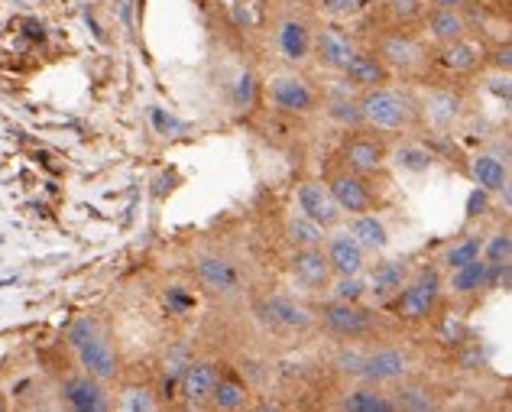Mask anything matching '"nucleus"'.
<instances>
[{
	"mask_svg": "<svg viewBox=\"0 0 512 412\" xmlns=\"http://www.w3.org/2000/svg\"><path fill=\"white\" fill-rule=\"evenodd\" d=\"M338 159L347 172H357V176L370 179V176H380L386 169V146L376 134L363 130V134H350L344 140Z\"/></svg>",
	"mask_w": 512,
	"mask_h": 412,
	"instance_id": "nucleus-10",
	"label": "nucleus"
},
{
	"mask_svg": "<svg viewBox=\"0 0 512 412\" xmlns=\"http://www.w3.org/2000/svg\"><path fill=\"white\" fill-rule=\"evenodd\" d=\"M487 88L493 91L496 98H500L503 104H509V72H496L490 82H487Z\"/></svg>",
	"mask_w": 512,
	"mask_h": 412,
	"instance_id": "nucleus-42",
	"label": "nucleus"
},
{
	"mask_svg": "<svg viewBox=\"0 0 512 412\" xmlns=\"http://www.w3.org/2000/svg\"><path fill=\"white\" fill-rule=\"evenodd\" d=\"M65 341H69V348L75 351L82 374L101 380V383H111L120 377V354L114 348V341L104 335L98 318L78 315L69 325V331H65Z\"/></svg>",
	"mask_w": 512,
	"mask_h": 412,
	"instance_id": "nucleus-2",
	"label": "nucleus"
},
{
	"mask_svg": "<svg viewBox=\"0 0 512 412\" xmlns=\"http://www.w3.org/2000/svg\"><path fill=\"white\" fill-rule=\"evenodd\" d=\"M62 400L69 409H91V406H107L104 383L88 374H72L62 380Z\"/></svg>",
	"mask_w": 512,
	"mask_h": 412,
	"instance_id": "nucleus-26",
	"label": "nucleus"
},
{
	"mask_svg": "<svg viewBox=\"0 0 512 412\" xmlns=\"http://www.w3.org/2000/svg\"><path fill=\"white\" fill-rule=\"evenodd\" d=\"M247 412H282L276 403H256V406H250Z\"/></svg>",
	"mask_w": 512,
	"mask_h": 412,
	"instance_id": "nucleus-46",
	"label": "nucleus"
},
{
	"mask_svg": "<svg viewBox=\"0 0 512 412\" xmlns=\"http://www.w3.org/2000/svg\"><path fill=\"white\" fill-rule=\"evenodd\" d=\"M444 292V279L438 267H422L409 273L406 286L396 292V309L402 322H425V318L435 315L438 302Z\"/></svg>",
	"mask_w": 512,
	"mask_h": 412,
	"instance_id": "nucleus-3",
	"label": "nucleus"
},
{
	"mask_svg": "<svg viewBox=\"0 0 512 412\" xmlns=\"http://www.w3.org/2000/svg\"><path fill=\"white\" fill-rule=\"evenodd\" d=\"M357 108H360V127L376 137H406L415 127H422L415 95L393 85L360 91Z\"/></svg>",
	"mask_w": 512,
	"mask_h": 412,
	"instance_id": "nucleus-1",
	"label": "nucleus"
},
{
	"mask_svg": "<svg viewBox=\"0 0 512 412\" xmlns=\"http://www.w3.org/2000/svg\"><path fill=\"white\" fill-rule=\"evenodd\" d=\"M266 95H269V104H273V108L282 111V114L308 117V114L318 111L315 88L308 85L302 75H295V72H279V75L269 78Z\"/></svg>",
	"mask_w": 512,
	"mask_h": 412,
	"instance_id": "nucleus-9",
	"label": "nucleus"
},
{
	"mask_svg": "<svg viewBox=\"0 0 512 412\" xmlns=\"http://www.w3.org/2000/svg\"><path fill=\"white\" fill-rule=\"evenodd\" d=\"M480 56H483V49L477 43H470L467 36H461V39H454V43H444L441 65L451 72H470V69H477Z\"/></svg>",
	"mask_w": 512,
	"mask_h": 412,
	"instance_id": "nucleus-30",
	"label": "nucleus"
},
{
	"mask_svg": "<svg viewBox=\"0 0 512 412\" xmlns=\"http://www.w3.org/2000/svg\"><path fill=\"white\" fill-rule=\"evenodd\" d=\"M470 179L477 182V189L490 192V195H503L506 202H509L512 176H509V163H506L503 156H496V153L470 156Z\"/></svg>",
	"mask_w": 512,
	"mask_h": 412,
	"instance_id": "nucleus-21",
	"label": "nucleus"
},
{
	"mask_svg": "<svg viewBox=\"0 0 512 412\" xmlns=\"http://www.w3.org/2000/svg\"><path fill=\"white\" fill-rule=\"evenodd\" d=\"M467 0H431V10H464Z\"/></svg>",
	"mask_w": 512,
	"mask_h": 412,
	"instance_id": "nucleus-45",
	"label": "nucleus"
},
{
	"mask_svg": "<svg viewBox=\"0 0 512 412\" xmlns=\"http://www.w3.org/2000/svg\"><path fill=\"white\" fill-rule=\"evenodd\" d=\"M363 354H367V348H360L357 341H344V348L334 354V367H338L341 374L357 377L360 374V364H363Z\"/></svg>",
	"mask_w": 512,
	"mask_h": 412,
	"instance_id": "nucleus-37",
	"label": "nucleus"
},
{
	"mask_svg": "<svg viewBox=\"0 0 512 412\" xmlns=\"http://www.w3.org/2000/svg\"><path fill=\"white\" fill-rule=\"evenodd\" d=\"M107 409L111 412H163V400H159L153 383L124 380L114 396H107Z\"/></svg>",
	"mask_w": 512,
	"mask_h": 412,
	"instance_id": "nucleus-23",
	"label": "nucleus"
},
{
	"mask_svg": "<svg viewBox=\"0 0 512 412\" xmlns=\"http://www.w3.org/2000/svg\"><path fill=\"white\" fill-rule=\"evenodd\" d=\"M487 205H490V192H483V189L470 192V198H467V221L487 215Z\"/></svg>",
	"mask_w": 512,
	"mask_h": 412,
	"instance_id": "nucleus-41",
	"label": "nucleus"
},
{
	"mask_svg": "<svg viewBox=\"0 0 512 412\" xmlns=\"http://www.w3.org/2000/svg\"><path fill=\"white\" fill-rule=\"evenodd\" d=\"M163 302H166V309L172 312V315H185V312H192L195 309V296L188 292L185 286H169L166 289V296H163Z\"/></svg>",
	"mask_w": 512,
	"mask_h": 412,
	"instance_id": "nucleus-39",
	"label": "nucleus"
},
{
	"mask_svg": "<svg viewBox=\"0 0 512 412\" xmlns=\"http://www.w3.org/2000/svg\"><path fill=\"white\" fill-rule=\"evenodd\" d=\"M338 409L341 412H396L393 393L386 387H373V383H350L344 393L338 396Z\"/></svg>",
	"mask_w": 512,
	"mask_h": 412,
	"instance_id": "nucleus-24",
	"label": "nucleus"
},
{
	"mask_svg": "<svg viewBox=\"0 0 512 412\" xmlns=\"http://www.w3.org/2000/svg\"><path fill=\"white\" fill-rule=\"evenodd\" d=\"M409 273L412 270H409L406 257H380L363 270V279H367V296H373V302L396 299V292L406 286Z\"/></svg>",
	"mask_w": 512,
	"mask_h": 412,
	"instance_id": "nucleus-15",
	"label": "nucleus"
},
{
	"mask_svg": "<svg viewBox=\"0 0 512 412\" xmlns=\"http://www.w3.org/2000/svg\"><path fill=\"white\" fill-rule=\"evenodd\" d=\"M72 412H111L107 406H91V409H72Z\"/></svg>",
	"mask_w": 512,
	"mask_h": 412,
	"instance_id": "nucleus-47",
	"label": "nucleus"
},
{
	"mask_svg": "<svg viewBox=\"0 0 512 412\" xmlns=\"http://www.w3.org/2000/svg\"><path fill=\"white\" fill-rule=\"evenodd\" d=\"M328 289H331V299H338V302H363L367 299V279L363 276H334Z\"/></svg>",
	"mask_w": 512,
	"mask_h": 412,
	"instance_id": "nucleus-36",
	"label": "nucleus"
},
{
	"mask_svg": "<svg viewBox=\"0 0 512 412\" xmlns=\"http://www.w3.org/2000/svg\"><path fill=\"white\" fill-rule=\"evenodd\" d=\"M325 237H328V231L321 228V224H315L312 218L299 215V211L289 215V221H286V241H289L292 250L321 247V244H325Z\"/></svg>",
	"mask_w": 512,
	"mask_h": 412,
	"instance_id": "nucleus-29",
	"label": "nucleus"
},
{
	"mask_svg": "<svg viewBox=\"0 0 512 412\" xmlns=\"http://www.w3.org/2000/svg\"><path fill=\"white\" fill-rule=\"evenodd\" d=\"M325 182L328 195L334 198V205H338V211L344 218H354V215H363V211H373L376 205V192L370 179L357 176V172H347L344 166L331 169Z\"/></svg>",
	"mask_w": 512,
	"mask_h": 412,
	"instance_id": "nucleus-6",
	"label": "nucleus"
},
{
	"mask_svg": "<svg viewBox=\"0 0 512 412\" xmlns=\"http://www.w3.org/2000/svg\"><path fill=\"white\" fill-rule=\"evenodd\" d=\"M389 393H393L396 412H444L441 396L422 380L409 377V380L396 383V387H389Z\"/></svg>",
	"mask_w": 512,
	"mask_h": 412,
	"instance_id": "nucleus-25",
	"label": "nucleus"
},
{
	"mask_svg": "<svg viewBox=\"0 0 512 412\" xmlns=\"http://www.w3.org/2000/svg\"><path fill=\"white\" fill-rule=\"evenodd\" d=\"M153 124H156L159 134H169V130H179V127H182L172 114H163L159 108H153Z\"/></svg>",
	"mask_w": 512,
	"mask_h": 412,
	"instance_id": "nucleus-43",
	"label": "nucleus"
},
{
	"mask_svg": "<svg viewBox=\"0 0 512 412\" xmlns=\"http://www.w3.org/2000/svg\"><path fill=\"white\" fill-rule=\"evenodd\" d=\"M393 163H396V169H402V172L422 176V172H428L431 163H435V156H431L428 146L415 143V140H406V143H399L396 150H393Z\"/></svg>",
	"mask_w": 512,
	"mask_h": 412,
	"instance_id": "nucleus-32",
	"label": "nucleus"
},
{
	"mask_svg": "<svg viewBox=\"0 0 512 412\" xmlns=\"http://www.w3.org/2000/svg\"><path fill=\"white\" fill-rule=\"evenodd\" d=\"M0 412H10V409H7V403H4V400H0Z\"/></svg>",
	"mask_w": 512,
	"mask_h": 412,
	"instance_id": "nucleus-48",
	"label": "nucleus"
},
{
	"mask_svg": "<svg viewBox=\"0 0 512 412\" xmlns=\"http://www.w3.org/2000/svg\"><path fill=\"white\" fill-rule=\"evenodd\" d=\"M321 250H325V257H328V267L334 276H363V270L370 267V257H367V250H363L354 237H350L344 231V224L341 228H334L328 237H325V244H321Z\"/></svg>",
	"mask_w": 512,
	"mask_h": 412,
	"instance_id": "nucleus-12",
	"label": "nucleus"
},
{
	"mask_svg": "<svg viewBox=\"0 0 512 412\" xmlns=\"http://www.w3.org/2000/svg\"><path fill=\"white\" fill-rule=\"evenodd\" d=\"M334 412H341V409H334Z\"/></svg>",
	"mask_w": 512,
	"mask_h": 412,
	"instance_id": "nucleus-50",
	"label": "nucleus"
},
{
	"mask_svg": "<svg viewBox=\"0 0 512 412\" xmlns=\"http://www.w3.org/2000/svg\"><path fill=\"white\" fill-rule=\"evenodd\" d=\"M65 412H72V409H65Z\"/></svg>",
	"mask_w": 512,
	"mask_h": 412,
	"instance_id": "nucleus-49",
	"label": "nucleus"
},
{
	"mask_svg": "<svg viewBox=\"0 0 512 412\" xmlns=\"http://www.w3.org/2000/svg\"><path fill=\"white\" fill-rule=\"evenodd\" d=\"M211 412H247L250 409V387L240 377L234 374H224L218 377V387H214L211 400H208Z\"/></svg>",
	"mask_w": 512,
	"mask_h": 412,
	"instance_id": "nucleus-28",
	"label": "nucleus"
},
{
	"mask_svg": "<svg viewBox=\"0 0 512 412\" xmlns=\"http://www.w3.org/2000/svg\"><path fill=\"white\" fill-rule=\"evenodd\" d=\"M276 46L279 56L289 65H302L312 59V26L302 17H286L276 30Z\"/></svg>",
	"mask_w": 512,
	"mask_h": 412,
	"instance_id": "nucleus-22",
	"label": "nucleus"
},
{
	"mask_svg": "<svg viewBox=\"0 0 512 412\" xmlns=\"http://www.w3.org/2000/svg\"><path fill=\"white\" fill-rule=\"evenodd\" d=\"M386 4H389V10H396V13H402V17H406V13L419 10L422 0H386Z\"/></svg>",
	"mask_w": 512,
	"mask_h": 412,
	"instance_id": "nucleus-44",
	"label": "nucleus"
},
{
	"mask_svg": "<svg viewBox=\"0 0 512 412\" xmlns=\"http://www.w3.org/2000/svg\"><path fill=\"white\" fill-rule=\"evenodd\" d=\"M195 279L214 296H237L244 289V273L234 260L221 254H198L195 257Z\"/></svg>",
	"mask_w": 512,
	"mask_h": 412,
	"instance_id": "nucleus-11",
	"label": "nucleus"
},
{
	"mask_svg": "<svg viewBox=\"0 0 512 412\" xmlns=\"http://www.w3.org/2000/svg\"><path fill=\"white\" fill-rule=\"evenodd\" d=\"M354 52H357L354 39L344 30H338V26H325L318 36H312V56L321 69H328V72L341 75L347 69V62L354 59Z\"/></svg>",
	"mask_w": 512,
	"mask_h": 412,
	"instance_id": "nucleus-18",
	"label": "nucleus"
},
{
	"mask_svg": "<svg viewBox=\"0 0 512 412\" xmlns=\"http://www.w3.org/2000/svg\"><path fill=\"white\" fill-rule=\"evenodd\" d=\"M253 98H256V78L250 75V72H244L234 82V91H231V104L237 111H247L250 104H253Z\"/></svg>",
	"mask_w": 512,
	"mask_h": 412,
	"instance_id": "nucleus-38",
	"label": "nucleus"
},
{
	"mask_svg": "<svg viewBox=\"0 0 512 412\" xmlns=\"http://www.w3.org/2000/svg\"><path fill=\"white\" fill-rule=\"evenodd\" d=\"M325 10L331 13V17H357L360 10H367V0H325Z\"/></svg>",
	"mask_w": 512,
	"mask_h": 412,
	"instance_id": "nucleus-40",
	"label": "nucleus"
},
{
	"mask_svg": "<svg viewBox=\"0 0 512 412\" xmlns=\"http://www.w3.org/2000/svg\"><path fill=\"white\" fill-rule=\"evenodd\" d=\"M412 377V357L396 348V344H380V348H367L360 364L357 380L373 383V387H396V383Z\"/></svg>",
	"mask_w": 512,
	"mask_h": 412,
	"instance_id": "nucleus-5",
	"label": "nucleus"
},
{
	"mask_svg": "<svg viewBox=\"0 0 512 412\" xmlns=\"http://www.w3.org/2000/svg\"><path fill=\"white\" fill-rule=\"evenodd\" d=\"M419 104V124H425L431 134H451L464 117V98L451 88H428L425 95L415 98Z\"/></svg>",
	"mask_w": 512,
	"mask_h": 412,
	"instance_id": "nucleus-8",
	"label": "nucleus"
},
{
	"mask_svg": "<svg viewBox=\"0 0 512 412\" xmlns=\"http://www.w3.org/2000/svg\"><path fill=\"white\" fill-rule=\"evenodd\" d=\"M428 33L431 39H438V43H454V39L467 36V20L461 10H431L428 17Z\"/></svg>",
	"mask_w": 512,
	"mask_h": 412,
	"instance_id": "nucleus-31",
	"label": "nucleus"
},
{
	"mask_svg": "<svg viewBox=\"0 0 512 412\" xmlns=\"http://www.w3.org/2000/svg\"><path fill=\"white\" fill-rule=\"evenodd\" d=\"M344 231L354 237V241L367 250V257H383L389 244H393V234H389L386 221L376 215V211H363V215L347 218Z\"/></svg>",
	"mask_w": 512,
	"mask_h": 412,
	"instance_id": "nucleus-19",
	"label": "nucleus"
},
{
	"mask_svg": "<svg viewBox=\"0 0 512 412\" xmlns=\"http://www.w3.org/2000/svg\"><path fill=\"white\" fill-rule=\"evenodd\" d=\"M493 267H503V263H512V234L509 228L493 231L490 237H483V254H480Z\"/></svg>",
	"mask_w": 512,
	"mask_h": 412,
	"instance_id": "nucleus-35",
	"label": "nucleus"
},
{
	"mask_svg": "<svg viewBox=\"0 0 512 412\" xmlns=\"http://www.w3.org/2000/svg\"><path fill=\"white\" fill-rule=\"evenodd\" d=\"M325 114H328V121L334 127H341V130H363L360 127V108H357V98H350L347 91H341V95H331L325 101Z\"/></svg>",
	"mask_w": 512,
	"mask_h": 412,
	"instance_id": "nucleus-33",
	"label": "nucleus"
},
{
	"mask_svg": "<svg viewBox=\"0 0 512 412\" xmlns=\"http://www.w3.org/2000/svg\"><path fill=\"white\" fill-rule=\"evenodd\" d=\"M376 56L386 65L389 72H419L425 65V49L419 39H412L406 33H389L380 39V46H376Z\"/></svg>",
	"mask_w": 512,
	"mask_h": 412,
	"instance_id": "nucleus-16",
	"label": "nucleus"
},
{
	"mask_svg": "<svg viewBox=\"0 0 512 412\" xmlns=\"http://www.w3.org/2000/svg\"><path fill=\"white\" fill-rule=\"evenodd\" d=\"M444 289H451V296L457 299H467V296H477V292L490 289V263L487 260H474V263H464V267L448 270V283Z\"/></svg>",
	"mask_w": 512,
	"mask_h": 412,
	"instance_id": "nucleus-27",
	"label": "nucleus"
},
{
	"mask_svg": "<svg viewBox=\"0 0 512 412\" xmlns=\"http://www.w3.org/2000/svg\"><path fill=\"white\" fill-rule=\"evenodd\" d=\"M256 315L263 318L269 328L276 331H289V335H302L315 325V312L302 305L299 299L286 296V292H269L256 302Z\"/></svg>",
	"mask_w": 512,
	"mask_h": 412,
	"instance_id": "nucleus-7",
	"label": "nucleus"
},
{
	"mask_svg": "<svg viewBox=\"0 0 512 412\" xmlns=\"http://www.w3.org/2000/svg\"><path fill=\"white\" fill-rule=\"evenodd\" d=\"M295 205H299V215L312 218L325 231H334L344 224V215L338 211V205H334V198L328 195L321 179H305L299 189H295Z\"/></svg>",
	"mask_w": 512,
	"mask_h": 412,
	"instance_id": "nucleus-13",
	"label": "nucleus"
},
{
	"mask_svg": "<svg viewBox=\"0 0 512 412\" xmlns=\"http://www.w3.org/2000/svg\"><path fill=\"white\" fill-rule=\"evenodd\" d=\"M218 377H221V364L218 361H188V367L182 370V380H179V393H182V403L188 409H208V400L214 387H218Z\"/></svg>",
	"mask_w": 512,
	"mask_h": 412,
	"instance_id": "nucleus-14",
	"label": "nucleus"
},
{
	"mask_svg": "<svg viewBox=\"0 0 512 412\" xmlns=\"http://www.w3.org/2000/svg\"><path fill=\"white\" fill-rule=\"evenodd\" d=\"M289 273L292 279L308 292H321L331 286V267H328V257L321 247H305V250H292L289 254Z\"/></svg>",
	"mask_w": 512,
	"mask_h": 412,
	"instance_id": "nucleus-17",
	"label": "nucleus"
},
{
	"mask_svg": "<svg viewBox=\"0 0 512 412\" xmlns=\"http://www.w3.org/2000/svg\"><path fill=\"white\" fill-rule=\"evenodd\" d=\"M315 322L325 328L328 335L341 341H360V338H370L376 331V315L370 309H363L360 302L331 299L315 312Z\"/></svg>",
	"mask_w": 512,
	"mask_h": 412,
	"instance_id": "nucleus-4",
	"label": "nucleus"
},
{
	"mask_svg": "<svg viewBox=\"0 0 512 412\" xmlns=\"http://www.w3.org/2000/svg\"><path fill=\"white\" fill-rule=\"evenodd\" d=\"M389 75H393V72H389L386 65L380 62V56H376V52H370V49H357L354 59H350L347 69L341 72L344 85L354 88L357 95H360V91H370V88L386 85Z\"/></svg>",
	"mask_w": 512,
	"mask_h": 412,
	"instance_id": "nucleus-20",
	"label": "nucleus"
},
{
	"mask_svg": "<svg viewBox=\"0 0 512 412\" xmlns=\"http://www.w3.org/2000/svg\"><path fill=\"white\" fill-rule=\"evenodd\" d=\"M483 254V237L480 234H464L461 241H454L448 250H444V270H457V267H464V263H474L480 260Z\"/></svg>",
	"mask_w": 512,
	"mask_h": 412,
	"instance_id": "nucleus-34",
	"label": "nucleus"
}]
</instances>
